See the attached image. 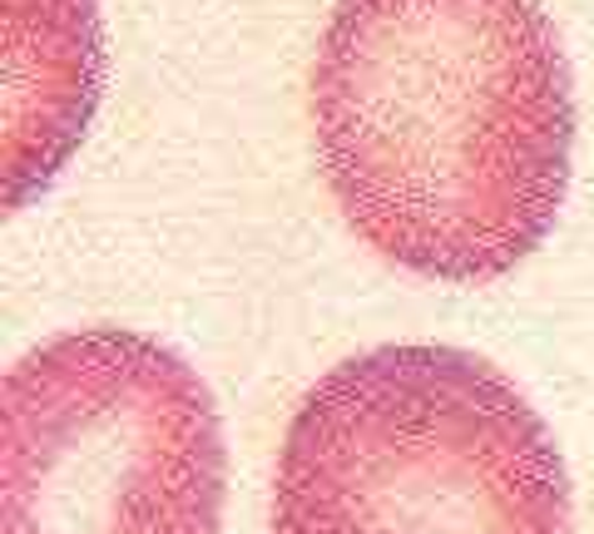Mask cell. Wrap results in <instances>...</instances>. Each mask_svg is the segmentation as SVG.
<instances>
[{"mask_svg":"<svg viewBox=\"0 0 594 534\" xmlns=\"http://www.w3.org/2000/svg\"><path fill=\"white\" fill-rule=\"evenodd\" d=\"M307 115L342 223L432 282L516 273L570 199L575 79L540 0H337Z\"/></svg>","mask_w":594,"mask_h":534,"instance_id":"cell-1","label":"cell"},{"mask_svg":"<svg viewBox=\"0 0 594 534\" xmlns=\"http://www.w3.org/2000/svg\"><path fill=\"white\" fill-rule=\"evenodd\" d=\"M570 476L516 382L460 346H376L297 400L273 534H570Z\"/></svg>","mask_w":594,"mask_h":534,"instance_id":"cell-2","label":"cell"},{"mask_svg":"<svg viewBox=\"0 0 594 534\" xmlns=\"http://www.w3.org/2000/svg\"><path fill=\"white\" fill-rule=\"evenodd\" d=\"M223 420L159 337L79 327L0 382V534H219Z\"/></svg>","mask_w":594,"mask_h":534,"instance_id":"cell-3","label":"cell"},{"mask_svg":"<svg viewBox=\"0 0 594 534\" xmlns=\"http://www.w3.org/2000/svg\"><path fill=\"white\" fill-rule=\"evenodd\" d=\"M0 203L20 213L79 149L105 89L95 0H0Z\"/></svg>","mask_w":594,"mask_h":534,"instance_id":"cell-4","label":"cell"}]
</instances>
